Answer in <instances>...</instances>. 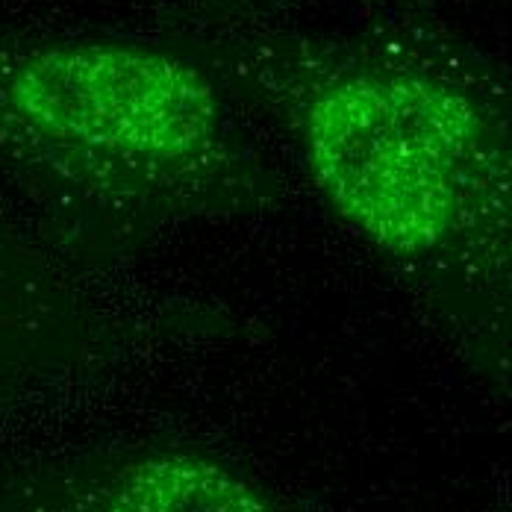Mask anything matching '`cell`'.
Instances as JSON below:
<instances>
[{
    "mask_svg": "<svg viewBox=\"0 0 512 512\" xmlns=\"http://www.w3.org/2000/svg\"><path fill=\"white\" fill-rule=\"evenodd\" d=\"M292 139L327 209L492 389L507 392L512 145L507 95L433 36H230L204 51Z\"/></svg>",
    "mask_w": 512,
    "mask_h": 512,
    "instance_id": "1",
    "label": "cell"
},
{
    "mask_svg": "<svg viewBox=\"0 0 512 512\" xmlns=\"http://www.w3.org/2000/svg\"><path fill=\"white\" fill-rule=\"evenodd\" d=\"M236 101L192 51L0 30V171L36 206L39 242L80 277L192 224L283 204Z\"/></svg>",
    "mask_w": 512,
    "mask_h": 512,
    "instance_id": "2",
    "label": "cell"
},
{
    "mask_svg": "<svg viewBox=\"0 0 512 512\" xmlns=\"http://www.w3.org/2000/svg\"><path fill=\"white\" fill-rule=\"evenodd\" d=\"M6 512H292L236 460L180 442H136L59 462Z\"/></svg>",
    "mask_w": 512,
    "mask_h": 512,
    "instance_id": "3",
    "label": "cell"
},
{
    "mask_svg": "<svg viewBox=\"0 0 512 512\" xmlns=\"http://www.w3.org/2000/svg\"><path fill=\"white\" fill-rule=\"evenodd\" d=\"M101 304L65 262L0 218V374L101 365L162 336Z\"/></svg>",
    "mask_w": 512,
    "mask_h": 512,
    "instance_id": "4",
    "label": "cell"
}]
</instances>
